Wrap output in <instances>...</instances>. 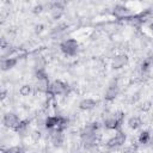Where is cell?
<instances>
[{
	"instance_id": "1",
	"label": "cell",
	"mask_w": 153,
	"mask_h": 153,
	"mask_svg": "<svg viewBox=\"0 0 153 153\" xmlns=\"http://www.w3.org/2000/svg\"><path fill=\"white\" fill-rule=\"evenodd\" d=\"M78 48H79V43H78L76 39H74V38L65 39V41L60 44V49H61L66 55H69V56L75 55L76 51H78Z\"/></svg>"
},
{
	"instance_id": "2",
	"label": "cell",
	"mask_w": 153,
	"mask_h": 153,
	"mask_svg": "<svg viewBox=\"0 0 153 153\" xmlns=\"http://www.w3.org/2000/svg\"><path fill=\"white\" fill-rule=\"evenodd\" d=\"M68 92V85L61 80H55L53 84H50L48 93L51 96L55 94H66Z\"/></svg>"
},
{
	"instance_id": "3",
	"label": "cell",
	"mask_w": 153,
	"mask_h": 153,
	"mask_svg": "<svg viewBox=\"0 0 153 153\" xmlns=\"http://www.w3.org/2000/svg\"><path fill=\"white\" fill-rule=\"evenodd\" d=\"M126 139H127L126 134H124L121 129H118V130H117V134H116L114 137H111V139L108 140L106 147H108V148H115V147L122 146V145L126 142Z\"/></svg>"
},
{
	"instance_id": "4",
	"label": "cell",
	"mask_w": 153,
	"mask_h": 153,
	"mask_svg": "<svg viewBox=\"0 0 153 153\" xmlns=\"http://www.w3.org/2000/svg\"><path fill=\"white\" fill-rule=\"evenodd\" d=\"M20 121L22 120H19V117L14 112H7L4 115V118H2L4 126L7 128H11V129H16V127L19 124Z\"/></svg>"
},
{
	"instance_id": "5",
	"label": "cell",
	"mask_w": 153,
	"mask_h": 153,
	"mask_svg": "<svg viewBox=\"0 0 153 153\" xmlns=\"http://www.w3.org/2000/svg\"><path fill=\"white\" fill-rule=\"evenodd\" d=\"M118 91H120V88H118V86H117L116 82L109 85L108 88H106V91H105V93H104V99H105L106 102H112V100L117 97Z\"/></svg>"
},
{
	"instance_id": "6",
	"label": "cell",
	"mask_w": 153,
	"mask_h": 153,
	"mask_svg": "<svg viewBox=\"0 0 153 153\" xmlns=\"http://www.w3.org/2000/svg\"><path fill=\"white\" fill-rule=\"evenodd\" d=\"M121 124H122V122H120V121L115 117L114 114L110 115L109 117H106V120L104 121V127H105L106 129H111V130H118V129L121 128Z\"/></svg>"
},
{
	"instance_id": "7",
	"label": "cell",
	"mask_w": 153,
	"mask_h": 153,
	"mask_svg": "<svg viewBox=\"0 0 153 153\" xmlns=\"http://www.w3.org/2000/svg\"><path fill=\"white\" fill-rule=\"evenodd\" d=\"M127 62H128V56L126 54H120L112 59L111 67L114 69H120V68L124 67V65H127Z\"/></svg>"
},
{
	"instance_id": "8",
	"label": "cell",
	"mask_w": 153,
	"mask_h": 153,
	"mask_svg": "<svg viewBox=\"0 0 153 153\" xmlns=\"http://www.w3.org/2000/svg\"><path fill=\"white\" fill-rule=\"evenodd\" d=\"M53 130V133H51V135H50V137H51V142L54 143V146H61L62 145V142H63V134H62V131H59V130H55V129H51Z\"/></svg>"
},
{
	"instance_id": "9",
	"label": "cell",
	"mask_w": 153,
	"mask_h": 153,
	"mask_svg": "<svg viewBox=\"0 0 153 153\" xmlns=\"http://www.w3.org/2000/svg\"><path fill=\"white\" fill-rule=\"evenodd\" d=\"M97 105V102L92 98H86V99H82L80 103H79V108L81 110H92L94 106Z\"/></svg>"
},
{
	"instance_id": "10",
	"label": "cell",
	"mask_w": 153,
	"mask_h": 153,
	"mask_svg": "<svg viewBox=\"0 0 153 153\" xmlns=\"http://www.w3.org/2000/svg\"><path fill=\"white\" fill-rule=\"evenodd\" d=\"M59 121H60V116H49L45 118V122H44V127L47 129H55L59 124Z\"/></svg>"
},
{
	"instance_id": "11",
	"label": "cell",
	"mask_w": 153,
	"mask_h": 153,
	"mask_svg": "<svg viewBox=\"0 0 153 153\" xmlns=\"http://www.w3.org/2000/svg\"><path fill=\"white\" fill-rule=\"evenodd\" d=\"M18 62V59L16 57H7V59H4L2 62H1V68L2 71H8L11 68H13Z\"/></svg>"
},
{
	"instance_id": "12",
	"label": "cell",
	"mask_w": 153,
	"mask_h": 153,
	"mask_svg": "<svg viewBox=\"0 0 153 153\" xmlns=\"http://www.w3.org/2000/svg\"><path fill=\"white\" fill-rule=\"evenodd\" d=\"M114 14L116 17H124V16L129 14V8L123 5H116L114 7Z\"/></svg>"
},
{
	"instance_id": "13",
	"label": "cell",
	"mask_w": 153,
	"mask_h": 153,
	"mask_svg": "<svg viewBox=\"0 0 153 153\" xmlns=\"http://www.w3.org/2000/svg\"><path fill=\"white\" fill-rule=\"evenodd\" d=\"M141 124H142L141 118L137 117V116H133V117H130V118L128 120V126H129L130 129H134V130H135V129L140 128Z\"/></svg>"
},
{
	"instance_id": "14",
	"label": "cell",
	"mask_w": 153,
	"mask_h": 153,
	"mask_svg": "<svg viewBox=\"0 0 153 153\" xmlns=\"http://www.w3.org/2000/svg\"><path fill=\"white\" fill-rule=\"evenodd\" d=\"M149 137H151V134H149L148 130H143V131H141L140 135H139V137H137L139 143H142V145L147 143V142L149 141Z\"/></svg>"
},
{
	"instance_id": "15",
	"label": "cell",
	"mask_w": 153,
	"mask_h": 153,
	"mask_svg": "<svg viewBox=\"0 0 153 153\" xmlns=\"http://www.w3.org/2000/svg\"><path fill=\"white\" fill-rule=\"evenodd\" d=\"M44 66H45V61L43 57L38 56L35 59V71H41V69H44Z\"/></svg>"
},
{
	"instance_id": "16",
	"label": "cell",
	"mask_w": 153,
	"mask_h": 153,
	"mask_svg": "<svg viewBox=\"0 0 153 153\" xmlns=\"http://www.w3.org/2000/svg\"><path fill=\"white\" fill-rule=\"evenodd\" d=\"M32 92V86H30V85H23L20 88H19V93H20V96H29L30 93Z\"/></svg>"
},
{
	"instance_id": "17",
	"label": "cell",
	"mask_w": 153,
	"mask_h": 153,
	"mask_svg": "<svg viewBox=\"0 0 153 153\" xmlns=\"http://www.w3.org/2000/svg\"><path fill=\"white\" fill-rule=\"evenodd\" d=\"M4 153H23V148L20 146H13L4 151Z\"/></svg>"
},
{
	"instance_id": "18",
	"label": "cell",
	"mask_w": 153,
	"mask_h": 153,
	"mask_svg": "<svg viewBox=\"0 0 153 153\" xmlns=\"http://www.w3.org/2000/svg\"><path fill=\"white\" fill-rule=\"evenodd\" d=\"M151 108H152V102L146 100V102H143V103L141 104L140 110H141V111H143V112H147V111H149V110H151Z\"/></svg>"
},
{
	"instance_id": "19",
	"label": "cell",
	"mask_w": 153,
	"mask_h": 153,
	"mask_svg": "<svg viewBox=\"0 0 153 153\" xmlns=\"http://www.w3.org/2000/svg\"><path fill=\"white\" fill-rule=\"evenodd\" d=\"M136 149H137V145L136 143H131V145L124 147L123 153H134V152H136Z\"/></svg>"
},
{
	"instance_id": "20",
	"label": "cell",
	"mask_w": 153,
	"mask_h": 153,
	"mask_svg": "<svg viewBox=\"0 0 153 153\" xmlns=\"http://www.w3.org/2000/svg\"><path fill=\"white\" fill-rule=\"evenodd\" d=\"M151 65H152V60L151 59H146V60H143V62L141 63V69L145 72V71H148L149 69V67H151Z\"/></svg>"
},
{
	"instance_id": "21",
	"label": "cell",
	"mask_w": 153,
	"mask_h": 153,
	"mask_svg": "<svg viewBox=\"0 0 153 153\" xmlns=\"http://www.w3.org/2000/svg\"><path fill=\"white\" fill-rule=\"evenodd\" d=\"M43 11V5L42 4H38V5H36V6H33V8H32V12L33 13H41Z\"/></svg>"
},
{
	"instance_id": "22",
	"label": "cell",
	"mask_w": 153,
	"mask_h": 153,
	"mask_svg": "<svg viewBox=\"0 0 153 153\" xmlns=\"http://www.w3.org/2000/svg\"><path fill=\"white\" fill-rule=\"evenodd\" d=\"M31 137H32V140L33 141H38L39 139H41V131H32V134H31Z\"/></svg>"
},
{
	"instance_id": "23",
	"label": "cell",
	"mask_w": 153,
	"mask_h": 153,
	"mask_svg": "<svg viewBox=\"0 0 153 153\" xmlns=\"http://www.w3.org/2000/svg\"><path fill=\"white\" fill-rule=\"evenodd\" d=\"M43 27H44V26H43L42 24L36 25V26H35V32H36V33H41V32L43 31Z\"/></svg>"
},
{
	"instance_id": "24",
	"label": "cell",
	"mask_w": 153,
	"mask_h": 153,
	"mask_svg": "<svg viewBox=\"0 0 153 153\" xmlns=\"http://www.w3.org/2000/svg\"><path fill=\"white\" fill-rule=\"evenodd\" d=\"M6 97V91L5 90H2V92H1V99H4Z\"/></svg>"
},
{
	"instance_id": "25",
	"label": "cell",
	"mask_w": 153,
	"mask_h": 153,
	"mask_svg": "<svg viewBox=\"0 0 153 153\" xmlns=\"http://www.w3.org/2000/svg\"><path fill=\"white\" fill-rule=\"evenodd\" d=\"M149 29H151V30H152V31H153V22H152V23H151V24H149Z\"/></svg>"
}]
</instances>
